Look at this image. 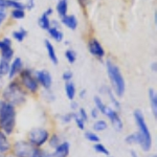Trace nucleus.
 Here are the masks:
<instances>
[{"label": "nucleus", "instance_id": "f257e3e1", "mask_svg": "<svg viewBox=\"0 0 157 157\" xmlns=\"http://www.w3.org/2000/svg\"><path fill=\"white\" fill-rule=\"evenodd\" d=\"M17 110L13 104L0 98V131L11 136L16 129Z\"/></svg>", "mask_w": 157, "mask_h": 157}, {"label": "nucleus", "instance_id": "f03ea898", "mask_svg": "<svg viewBox=\"0 0 157 157\" xmlns=\"http://www.w3.org/2000/svg\"><path fill=\"white\" fill-rule=\"evenodd\" d=\"M133 117L135 124L137 126V134L139 137L138 146L141 148L144 152H150L152 149V135L150 132L147 121L145 120L144 113L139 109H136L133 112Z\"/></svg>", "mask_w": 157, "mask_h": 157}, {"label": "nucleus", "instance_id": "7ed1b4c3", "mask_svg": "<svg viewBox=\"0 0 157 157\" xmlns=\"http://www.w3.org/2000/svg\"><path fill=\"white\" fill-rule=\"evenodd\" d=\"M29 93L24 90L21 84L16 80H13L2 91L1 98L13 104L15 107H20L25 104Z\"/></svg>", "mask_w": 157, "mask_h": 157}, {"label": "nucleus", "instance_id": "20e7f679", "mask_svg": "<svg viewBox=\"0 0 157 157\" xmlns=\"http://www.w3.org/2000/svg\"><path fill=\"white\" fill-rule=\"evenodd\" d=\"M106 68H107V75L109 81H110L111 89H112L113 93L115 94L116 98H123L126 91V83L121 69L111 60H107Z\"/></svg>", "mask_w": 157, "mask_h": 157}, {"label": "nucleus", "instance_id": "39448f33", "mask_svg": "<svg viewBox=\"0 0 157 157\" xmlns=\"http://www.w3.org/2000/svg\"><path fill=\"white\" fill-rule=\"evenodd\" d=\"M20 84L24 88V90L29 94H37L39 91V83L35 78L34 73L29 69H22V71L19 73Z\"/></svg>", "mask_w": 157, "mask_h": 157}, {"label": "nucleus", "instance_id": "423d86ee", "mask_svg": "<svg viewBox=\"0 0 157 157\" xmlns=\"http://www.w3.org/2000/svg\"><path fill=\"white\" fill-rule=\"evenodd\" d=\"M50 136V132L47 129L42 127H36L29 130L27 133V139L29 143L32 144L36 148H42L45 144H47Z\"/></svg>", "mask_w": 157, "mask_h": 157}, {"label": "nucleus", "instance_id": "0eeeda50", "mask_svg": "<svg viewBox=\"0 0 157 157\" xmlns=\"http://www.w3.org/2000/svg\"><path fill=\"white\" fill-rule=\"evenodd\" d=\"M36 147H34L27 140H17L12 145L11 154L15 157H32Z\"/></svg>", "mask_w": 157, "mask_h": 157}, {"label": "nucleus", "instance_id": "6e6552de", "mask_svg": "<svg viewBox=\"0 0 157 157\" xmlns=\"http://www.w3.org/2000/svg\"><path fill=\"white\" fill-rule=\"evenodd\" d=\"M35 78L38 81L39 85H41L45 90H50L52 86V78L50 75L49 71L47 70H37L36 72L34 73Z\"/></svg>", "mask_w": 157, "mask_h": 157}, {"label": "nucleus", "instance_id": "1a4fd4ad", "mask_svg": "<svg viewBox=\"0 0 157 157\" xmlns=\"http://www.w3.org/2000/svg\"><path fill=\"white\" fill-rule=\"evenodd\" d=\"M88 50L93 57L98 58V59H103L105 57V49H104L103 45L94 38L88 42Z\"/></svg>", "mask_w": 157, "mask_h": 157}, {"label": "nucleus", "instance_id": "9d476101", "mask_svg": "<svg viewBox=\"0 0 157 157\" xmlns=\"http://www.w3.org/2000/svg\"><path fill=\"white\" fill-rule=\"evenodd\" d=\"M23 69V62H22L21 58L17 57L12 61L11 65H10V70L7 73V77L10 80H14L16 75H19V73Z\"/></svg>", "mask_w": 157, "mask_h": 157}, {"label": "nucleus", "instance_id": "9b49d317", "mask_svg": "<svg viewBox=\"0 0 157 157\" xmlns=\"http://www.w3.org/2000/svg\"><path fill=\"white\" fill-rule=\"evenodd\" d=\"M101 93L108 95L109 100H110V102H111V105H112V108L115 109L116 111H121V107L120 101L117 100V98L115 97V94L113 93V91L110 87H108V86H103V87H101Z\"/></svg>", "mask_w": 157, "mask_h": 157}, {"label": "nucleus", "instance_id": "f8f14e48", "mask_svg": "<svg viewBox=\"0 0 157 157\" xmlns=\"http://www.w3.org/2000/svg\"><path fill=\"white\" fill-rule=\"evenodd\" d=\"M70 152V144L68 141H62L50 155L52 157H68Z\"/></svg>", "mask_w": 157, "mask_h": 157}, {"label": "nucleus", "instance_id": "ddd939ff", "mask_svg": "<svg viewBox=\"0 0 157 157\" xmlns=\"http://www.w3.org/2000/svg\"><path fill=\"white\" fill-rule=\"evenodd\" d=\"M13 144L10 141L9 136L4 134L2 131H0V154L2 155H7L11 153Z\"/></svg>", "mask_w": 157, "mask_h": 157}, {"label": "nucleus", "instance_id": "4468645a", "mask_svg": "<svg viewBox=\"0 0 157 157\" xmlns=\"http://www.w3.org/2000/svg\"><path fill=\"white\" fill-rule=\"evenodd\" d=\"M44 44H45V48H46V50H47V55H48L49 60L52 61V63L54 65H58V63H59V59H58L57 52H56V49H55L54 45H52V43L50 42L49 40H45Z\"/></svg>", "mask_w": 157, "mask_h": 157}, {"label": "nucleus", "instance_id": "2eb2a0df", "mask_svg": "<svg viewBox=\"0 0 157 157\" xmlns=\"http://www.w3.org/2000/svg\"><path fill=\"white\" fill-rule=\"evenodd\" d=\"M149 101H150L152 114H153L154 118H156L157 117V94L155 89H153V88L149 89Z\"/></svg>", "mask_w": 157, "mask_h": 157}, {"label": "nucleus", "instance_id": "dca6fc26", "mask_svg": "<svg viewBox=\"0 0 157 157\" xmlns=\"http://www.w3.org/2000/svg\"><path fill=\"white\" fill-rule=\"evenodd\" d=\"M65 94L70 102L75 101V95H77V88H75V85L72 81L65 83Z\"/></svg>", "mask_w": 157, "mask_h": 157}, {"label": "nucleus", "instance_id": "f3484780", "mask_svg": "<svg viewBox=\"0 0 157 157\" xmlns=\"http://www.w3.org/2000/svg\"><path fill=\"white\" fill-rule=\"evenodd\" d=\"M62 23L70 29H75L78 27V19L75 15H66L62 18Z\"/></svg>", "mask_w": 157, "mask_h": 157}, {"label": "nucleus", "instance_id": "a211bd4d", "mask_svg": "<svg viewBox=\"0 0 157 157\" xmlns=\"http://www.w3.org/2000/svg\"><path fill=\"white\" fill-rule=\"evenodd\" d=\"M67 10H68V1L67 0H59L57 4V12L59 14L61 18L65 17L67 15Z\"/></svg>", "mask_w": 157, "mask_h": 157}, {"label": "nucleus", "instance_id": "6ab92c4d", "mask_svg": "<svg viewBox=\"0 0 157 157\" xmlns=\"http://www.w3.org/2000/svg\"><path fill=\"white\" fill-rule=\"evenodd\" d=\"M47 32H48V35L52 38V39L55 40V41H57V42L63 41V38H64V35H63V33L61 32V30H60L59 29H56V27L50 26V27H49V29L47 30Z\"/></svg>", "mask_w": 157, "mask_h": 157}, {"label": "nucleus", "instance_id": "aec40b11", "mask_svg": "<svg viewBox=\"0 0 157 157\" xmlns=\"http://www.w3.org/2000/svg\"><path fill=\"white\" fill-rule=\"evenodd\" d=\"M92 129L94 130V132H102L108 129V123L105 120H97L93 123Z\"/></svg>", "mask_w": 157, "mask_h": 157}, {"label": "nucleus", "instance_id": "412c9836", "mask_svg": "<svg viewBox=\"0 0 157 157\" xmlns=\"http://www.w3.org/2000/svg\"><path fill=\"white\" fill-rule=\"evenodd\" d=\"M110 123L111 125H112V127L114 128V130H116L117 132H121V131H123L124 129V121L121 118L120 115H115L113 118H111L110 120Z\"/></svg>", "mask_w": 157, "mask_h": 157}, {"label": "nucleus", "instance_id": "4be33fe9", "mask_svg": "<svg viewBox=\"0 0 157 157\" xmlns=\"http://www.w3.org/2000/svg\"><path fill=\"white\" fill-rule=\"evenodd\" d=\"M61 143H62V139H61L59 134H57V133L50 134V136L48 138V141H47V144L49 145V147H50V148H52V149H56Z\"/></svg>", "mask_w": 157, "mask_h": 157}, {"label": "nucleus", "instance_id": "5701e85b", "mask_svg": "<svg viewBox=\"0 0 157 157\" xmlns=\"http://www.w3.org/2000/svg\"><path fill=\"white\" fill-rule=\"evenodd\" d=\"M84 137L86 138V140L90 141V143H92V144L101 143L100 136H98L95 132H93V131H86L84 133Z\"/></svg>", "mask_w": 157, "mask_h": 157}, {"label": "nucleus", "instance_id": "b1692460", "mask_svg": "<svg viewBox=\"0 0 157 157\" xmlns=\"http://www.w3.org/2000/svg\"><path fill=\"white\" fill-rule=\"evenodd\" d=\"M93 103H94V107L100 111V113H103L104 114L105 109L107 106H106V104L103 102V98L101 97H98V95H95V97L93 98Z\"/></svg>", "mask_w": 157, "mask_h": 157}, {"label": "nucleus", "instance_id": "393cba45", "mask_svg": "<svg viewBox=\"0 0 157 157\" xmlns=\"http://www.w3.org/2000/svg\"><path fill=\"white\" fill-rule=\"evenodd\" d=\"M38 24H39V26L41 27L42 29H45V30H48L50 25H52V22H50V20L48 17L46 16V15L43 14L41 17H40L39 21H38Z\"/></svg>", "mask_w": 157, "mask_h": 157}, {"label": "nucleus", "instance_id": "a878e982", "mask_svg": "<svg viewBox=\"0 0 157 157\" xmlns=\"http://www.w3.org/2000/svg\"><path fill=\"white\" fill-rule=\"evenodd\" d=\"M13 57H14V50H13L12 47L3 49L0 52V59H2V60H6L7 62H11L13 60Z\"/></svg>", "mask_w": 157, "mask_h": 157}, {"label": "nucleus", "instance_id": "bb28decb", "mask_svg": "<svg viewBox=\"0 0 157 157\" xmlns=\"http://www.w3.org/2000/svg\"><path fill=\"white\" fill-rule=\"evenodd\" d=\"M125 143L128 145H138L139 144V137L137 132H134L127 135L125 137Z\"/></svg>", "mask_w": 157, "mask_h": 157}, {"label": "nucleus", "instance_id": "cd10ccee", "mask_svg": "<svg viewBox=\"0 0 157 157\" xmlns=\"http://www.w3.org/2000/svg\"><path fill=\"white\" fill-rule=\"evenodd\" d=\"M26 36H27V32L24 29H20L19 30H15L13 33V38L18 42H22Z\"/></svg>", "mask_w": 157, "mask_h": 157}, {"label": "nucleus", "instance_id": "c85d7f7f", "mask_svg": "<svg viewBox=\"0 0 157 157\" xmlns=\"http://www.w3.org/2000/svg\"><path fill=\"white\" fill-rule=\"evenodd\" d=\"M93 150L97 152V153L102 154V155H105V156H109V154H110L109 153V150L106 148V146L101 143L94 144V145H93Z\"/></svg>", "mask_w": 157, "mask_h": 157}, {"label": "nucleus", "instance_id": "c756f323", "mask_svg": "<svg viewBox=\"0 0 157 157\" xmlns=\"http://www.w3.org/2000/svg\"><path fill=\"white\" fill-rule=\"evenodd\" d=\"M65 58H66V60L68 61V63L73 64V63L77 61V52L73 49L68 48L66 52H65Z\"/></svg>", "mask_w": 157, "mask_h": 157}, {"label": "nucleus", "instance_id": "7c9ffc66", "mask_svg": "<svg viewBox=\"0 0 157 157\" xmlns=\"http://www.w3.org/2000/svg\"><path fill=\"white\" fill-rule=\"evenodd\" d=\"M10 65H11V62H7L6 60L0 59V72H1L2 75H6L9 73Z\"/></svg>", "mask_w": 157, "mask_h": 157}, {"label": "nucleus", "instance_id": "2f4dec72", "mask_svg": "<svg viewBox=\"0 0 157 157\" xmlns=\"http://www.w3.org/2000/svg\"><path fill=\"white\" fill-rule=\"evenodd\" d=\"M75 115H77V112L66 113V114H64V115L61 116V121H62V123H63V124L67 125V124H69L70 121H72L73 120H75Z\"/></svg>", "mask_w": 157, "mask_h": 157}, {"label": "nucleus", "instance_id": "473e14b6", "mask_svg": "<svg viewBox=\"0 0 157 157\" xmlns=\"http://www.w3.org/2000/svg\"><path fill=\"white\" fill-rule=\"evenodd\" d=\"M12 17L14 19L21 20L25 17V12L24 10H13L12 12Z\"/></svg>", "mask_w": 157, "mask_h": 157}, {"label": "nucleus", "instance_id": "72a5a7b5", "mask_svg": "<svg viewBox=\"0 0 157 157\" xmlns=\"http://www.w3.org/2000/svg\"><path fill=\"white\" fill-rule=\"evenodd\" d=\"M32 157H52V155L47 153L45 150H43V149L37 148L36 150H35L34 154H33Z\"/></svg>", "mask_w": 157, "mask_h": 157}, {"label": "nucleus", "instance_id": "f704fd0d", "mask_svg": "<svg viewBox=\"0 0 157 157\" xmlns=\"http://www.w3.org/2000/svg\"><path fill=\"white\" fill-rule=\"evenodd\" d=\"M10 47H12L11 39H9V38H4V39L0 40V52L3 50V49L10 48Z\"/></svg>", "mask_w": 157, "mask_h": 157}, {"label": "nucleus", "instance_id": "c9c22d12", "mask_svg": "<svg viewBox=\"0 0 157 157\" xmlns=\"http://www.w3.org/2000/svg\"><path fill=\"white\" fill-rule=\"evenodd\" d=\"M73 121L75 123V126L78 127V129H80V130H85L86 123L82 120V118L78 117V113H77V115H75V120H73Z\"/></svg>", "mask_w": 157, "mask_h": 157}, {"label": "nucleus", "instance_id": "e433bc0d", "mask_svg": "<svg viewBox=\"0 0 157 157\" xmlns=\"http://www.w3.org/2000/svg\"><path fill=\"white\" fill-rule=\"evenodd\" d=\"M77 113H78V117L82 118V120L84 121L85 123H87L88 120H89V116H88L87 111H86L84 108H78V110L77 111Z\"/></svg>", "mask_w": 157, "mask_h": 157}, {"label": "nucleus", "instance_id": "4c0bfd02", "mask_svg": "<svg viewBox=\"0 0 157 157\" xmlns=\"http://www.w3.org/2000/svg\"><path fill=\"white\" fill-rule=\"evenodd\" d=\"M72 78H73V73H72V71H70V70H66V71L63 72L62 78L65 81V82H69V81H71Z\"/></svg>", "mask_w": 157, "mask_h": 157}, {"label": "nucleus", "instance_id": "58836bf2", "mask_svg": "<svg viewBox=\"0 0 157 157\" xmlns=\"http://www.w3.org/2000/svg\"><path fill=\"white\" fill-rule=\"evenodd\" d=\"M90 116H91V118H93V120L97 121L98 118V116H100V111H98L95 107L92 108L90 111Z\"/></svg>", "mask_w": 157, "mask_h": 157}, {"label": "nucleus", "instance_id": "ea45409f", "mask_svg": "<svg viewBox=\"0 0 157 157\" xmlns=\"http://www.w3.org/2000/svg\"><path fill=\"white\" fill-rule=\"evenodd\" d=\"M70 107H71V110L72 112H77L78 110V103L75 102V101H71V103H70Z\"/></svg>", "mask_w": 157, "mask_h": 157}, {"label": "nucleus", "instance_id": "a19ab883", "mask_svg": "<svg viewBox=\"0 0 157 157\" xmlns=\"http://www.w3.org/2000/svg\"><path fill=\"white\" fill-rule=\"evenodd\" d=\"M6 18V10L3 9H0V24L4 21V19Z\"/></svg>", "mask_w": 157, "mask_h": 157}, {"label": "nucleus", "instance_id": "79ce46f5", "mask_svg": "<svg viewBox=\"0 0 157 157\" xmlns=\"http://www.w3.org/2000/svg\"><path fill=\"white\" fill-rule=\"evenodd\" d=\"M86 95H87V91L85 89H82L80 92H78V97H80V98H82V100H84L86 98Z\"/></svg>", "mask_w": 157, "mask_h": 157}, {"label": "nucleus", "instance_id": "37998d69", "mask_svg": "<svg viewBox=\"0 0 157 157\" xmlns=\"http://www.w3.org/2000/svg\"><path fill=\"white\" fill-rule=\"evenodd\" d=\"M7 7V0H0V9L6 10Z\"/></svg>", "mask_w": 157, "mask_h": 157}, {"label": "nucleus", "instance_id": "c03bdc74", "mask_svg": "<svg viewBox=\"0 0 157 157\" xmlns=\"http://www.w3.org/2000/svg\"><path fill=\"white\" fill-rule=\"evenodd\" d=\"M52 13H54V10H52V7H48V9H47L46 11H45L44 13H43V14H44V15H46L47 17H49L50 15H52Z\"/></svg>", "mask_w": 157, "mask_h": 157}, {"label": "nucleus", "instance_id": "a18cd8bd", "mask_svg": "<svg viewBox=\"0 0 157 157\" xmlns=\"http://www.w3.org/2000/svg\"><path fill=\"white\" fill-rule=\"evenodd\" d=\"M151 69L153 70L154 72H156V71H157V64H156V62L152 63V65H151Z\"/></svg>", "mask_w": 157, "mask_h": 157}, {"label": "nucleus", "instance_id": "49530a36", "mask_svg": "<svg viewBox=\"0 0 157 157\" xmlns=\"http://www.w3.org/2000/svg\"><path fill=\"white\" fill-rule=\"evenodd\" d=\"M131 156H132V157H139L138 155H137V153H136V152L135 151H131ZM150 157H157L156 155H152V156H150Z\"/></svg>", "mask_w": 157, "mask_h": 157}, {"label": "nucleus", "instance_id": "de8ad7c7", "mask_svg": "<svg viewBox=\"0 0 157 157\" xmlns=\"http://www.w3.org/2000/svg\"><path fill=\"white\" fill-rule=\"evenodd\" d=\"M78 1H80V3H81V4H84L85 2H86V0H78Z\"/></svg>", "mask_w": 157, "mask_h": 157}, {"label": "nucleus", "instance_id": "09e8293b", "mask_svg": "<svg viewBox=\"0 0 157 157\" xmlns=\"http://www.w3.org/2000/svg\"><path fill=\"white\" fill-rule=\"evenodd\" d=\"M6 157H15V156H14V155H12V154L10 153V154H7V155H6Z\"/></svg>", "mask_w": 157, "mask_h": 157}, {"label": "nucleus", "instance_id": "8fccbe9b", "mask_svg": "<svg viewBox=\"0 0 157 157\" xmlns=\"http://www.w3.org/2000/svg\"><path fill=\"white\" fill-rule=\"evenodd\" d=\"M2 77H3V75H1V72H0V80L2 78Z\"/></svg>", "mask_w": 157, "mask_h": 157}, {"label": "nucleus", "instance_id": "3c124183", "mask_svg": "<svg viewBox=\"0 0 157 157\" xmlns=\"http://www.w3.org/2000/svg\"><path fill=\"white\" fill-rule=\"evenodd\" d=\"M16 1H19V0H16Z\"/></svg>", "mask_w": 157, "mask_h": 157}, {"label": "nucleus", "instance_id": "603ef678", "mask_svg": "<svg viewBox=\"0 0 157 157\" xmlns=\"http://www.w3.org/2000/svg\"><path fill=\"white\" fill-rule=\"evenodd\" d=\"M108 157H110V156H108Z\"/></svg>", "mask_w": 157, "mask_h": 157}]
</instances>
